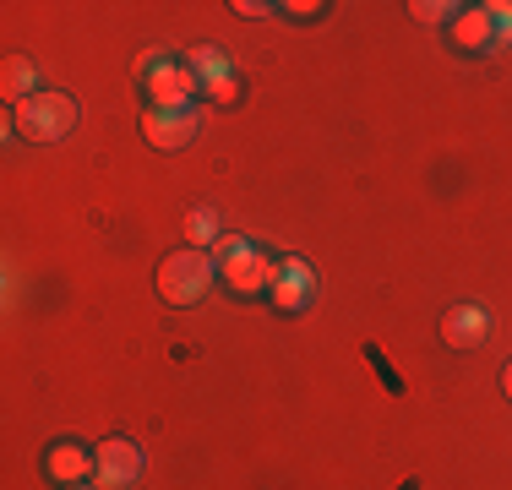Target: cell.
Instances as JSON below:
<instances>
[{
  "label": "cell",
  "mask_w": 512,
  "mask_h": 490,
  "mask_svg": "<svg viewBox=\"0 0 512 490\" xmlns=\"http://www.w3.org/2000/svg\"><path fill=\"white\" fill-rule=\"evenodd\" d=\"M213 278H218V267L207 251H169L158 262V294H164V305H197Z\"/></svg>",
  "instance_id": "cell-2"
},
{
  "label": "cell",
  "mask_w": 512,
  "mask_h": 490,
  "mask_svg": "<svg viewBox=\"0 0 512 490\" xmlns=\"http://www.w3.org/2000/svg\"><path fill=\"white\" fill-rule=\"evenodd\" d=\"M142 88L153 93V109H191L186 98L197 93L191 66H158V55H142Z\"/></svg>",
  "instance_id": "cell-5"
},
{
  "label": "cell",
  "mask_w": 512,
  "mask_h": 490,
  "mask_svg": "<svg viewBox=\"0 0 512 490\" xmlns=\"http://www.w3.org/2000/svg\"><path fill=\"white\" fill-rule=\"evenodd\" d=\"M442 338H447V349H480V343L491 338V316H485L480 305H453V311L442 316Z\"/></svg>",
  "instance_id": "cell-7"
},
{
  "label": "cell",
  "mask_w": 512,
  "mask_h": 490,
  "mask_svg": "<svg viewBox=\"0 0 512 490\" xmlns=\"http://www.w3.org/2000/svg\"><path fill=\"white\" fill-rule=\"evenodd\" d=\"M186 235H191V251H202V245L218 240V213H213V207H191V213H186Z\"/></svg>",
  "instance_id": "cell-13"
},
{
  "label": "cell",
  "mask_w": 512,
  "mask_h": 490,
  "mask_svg": "<svg viewBox=\"0 0 512 490\" xmlns=\"http://www.w3.org/2000/svg\"><path fill=\"white\" fill-rule=\"evenodd\" d=\"M142 137L153 147H164V153H175V147H186L197 137V109H148L142 115Z\"/></svg>",
  "instance_id": "cell-6"
},
{
  "label": "cell",
  "mask_w": 512,
  "mask_h": 490,
  "mask_svg": "<svg viewBox=\"0 0 512 490\" xmlns=\"http://www.w3.org/2000/svg\"><path fill=\"white\" fill-rule=\"evenodd\" d=\"M207 98H213V104H235V98H240L235 77H229V82H218V88H207Z\"/></svg>",
  "instance_id": "cell-15"
},
{
  "label": "cell",
  "mask_w": 512,
  "mask_h": 490,
  "mask_svg": "<svg viewBox=\"0 0 512 490\" xmlns=\"http://www.w3.org/2000/svg\"><path fill=\"white\" fill-rule=\"evenodd\" d=\"M66 490H88V485H66Z\"/></svg>",
  "instance_id": "cell-17"
},
{
  "label": "cell",
  "mask_w": 512,
  "mask_h": 490,
  "mask_svg": "<svg viewBox=\"0 0 512 490\" xmlns=\"http://www.w3.org/2000/svg\"><path fill=\"white\" fill-rule=\"evenodd\" d=\"M191 77H197L202 88H218V82H229L235 71H229V60L218 55V49H191Z\"/></svg>",
  "instance_id": "cell-12"
},
{
  "label": "cell",
  "mask_w": 512,
  "mask_h": 490,
  "mask_svg": "<svg viewBox=\"0 0 512 490\" xmlns=\"http://www.w3.org/2000/svg\"><path fill=\"white\" fill-rule=\"evenodd\" d=\"M453 39L463 44V49H485L496 39V22H491V11L485 6H469V11H458L453 17Z\"/></svg>",
  "instance_id": "cell-10"
},
{
  "label": "cell",
  "mask_w": 512,
  "mask_h": 490,
  "mask_svg": "<svg viewBox=\"0 0 512 490\" xmlns=\"http://www.w3.org/2000/svg\"><path fill=\"white\" fill-rule=\"evenodd\" d=\"M93 480H99V490H131L142 480V447L126 436L99 441V452H93Z\"/></svg>",
  "instance_id": "cell-4"
},
{
  "label": "cell",
  "mask_w": 512,
  "mask_h": 490,
  "mask_svg": "<svg viewBox=\"0 0 512 490\" xmlns=\"http://www.w3.org/2000/svg\"><path fill=\"white\" fill-rule=\"evenodd\" d=\"M33 82H39V77H33V60H28V55H11V60H6V77H0V93L11 98V109H17L22 98L39 93Z\"/></svg>",
  "instance_id": "cell-11"
},
{
  "label": "cell",
  "mask_w": 512,
  "mask_h": 490,
  "mask_svg": "<svg viewBox=\"0 0 512 490\" xmlns=\"http://www.w3.org/2000/svg\"><path fill=\"white\" fill-rule=\"evenodd\" d=\"M502 387H507V398H512V365H507V376H502Z\"/></svg>",
  "instance_id": "cell-16"
},
{
  "label": "cell",
  "mask_w": 512,
  "mask_h": 490,
  "mask_svg": "<svg viewBox=\"0 0 512 490\" xmlns=\"http://www.w3.org/2000/svg\"><path fill=\"white\" fill-rule=\"evenodd\" d=\"M311 300V267L306 262H278V278H273V305L278 311H306Z\"/></svg>",
  "instance_id": "cell-9"
},
{
  "label": "cell",
  "mask_w": 512,
  "mask_h": 490,
  "mask_svg": "<svg viewBox=\"0 0 512 490\" xmlns=\"http://www.w3.org/2000/svg\"><path fill=\"white\" fill-rule=\"evenodd\" d=\"M414 22H447L453 11H463V6H453V0H414Z\"/></svg>",
  "instance_id": "cell-14"
},
{
  "label": "cell",
  "mask_w": 512,
  "mask_h": 490,
  "mask_svg": "<svg viewBox=\"0 0 512 490\" xmlns=\"http://www.w3.org/2000/svg\"><path fill=\"white\" fill-rule=\"evenodd\" d=\"M44 469H50L55 485H82L93 474V452L82 447V441H55L50 458H44Z\"/></svg>",
  "instance_id": "cell-8"
},
{
  "label": "cell",
  "mask_w": 512,
  "mask_h": 490,
  "mask_svg": "<svg viewBox=\"0 0 512 490\" xmlns=\"http://www.w3.org/2000/svg\"><path fill=\"white\" fill-rule=\"evenodd\" d=\"M77 126V98L66 93H33L11 109V131H22L28 142H60Z\"/></svg>",
  "instance_id": "cell-1"
},
{
  "label": "cell",
  "mask_w": 512,
  "mask_h": 490,
  "mask_svg": "<svg viewBox=\"0 0 512 490\" xmlns=\"http://www.w3.org/2000/svg\"><path fill=\"white\" fill-rule=\"evenodd\" d=\"M224 245V284L235 289V294H262V289H273V278H278V267L267 262V251H256V245L246 240H218Z\"/></svg>",
  "instance_id": "cell-3"
}]
</instances>
